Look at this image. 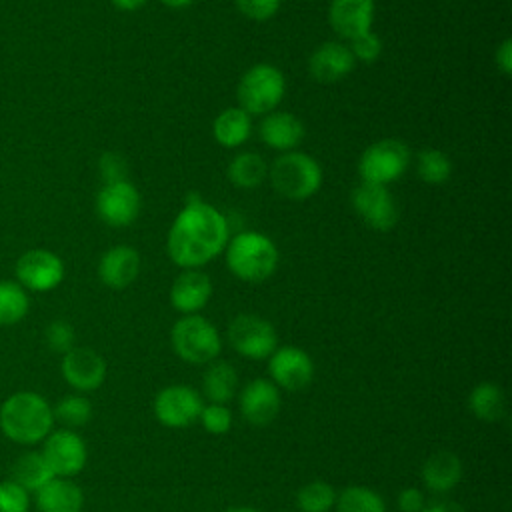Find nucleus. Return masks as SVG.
<instances>
[{
  "label": "nucleus",
  "mask_w": 512,
  "mask_h": 512,
  "mask_svg": "<svg viewBox=\"0 0 512 512\" xmlns=\"http://www.w3.org/2000/svg\"><path fill=\"white\" fill-rule=\"evenodd\" d=\"M228 244V222L220 210L214 206L190 198L186 206L174 218L166 250L170 260L184 268H200L224 252Z\"/></svg>",
  "instance_id": "obj_1"
},
{
  "label": "nucleus",
  "mask_w": 512,
  "mask_h": 512,
  "mask_svg": "<svg viewBox=\"0 0 512 512\" xmlns=\"http://www.w3.org/2000/svg\"><path fill=\"white\" fill-rule=\"evenodd\" d=\"M52 426V406L38 392H16L0 406V430L16 444H38L52 432Z\"/></svg>",
  "instance_id": "obj_2"
},
{
  "label": "nucleus",
  "mask_w": 512,
  "mask_h": 512,
  "mask_svg": "<svg viewBox=\"0 0 512 512\" xmlns=\"http://www.w3.org/2000/svg\"><path fill=\"white\" fill-rule=\"evenodd\" d=\"M228 270L250 284L264 282L278 266L276 244L260 232H240L226 244Z\"/></svg>",
  "instance_id": "obj_3"
},
{
  "label": "nucleus",
  "mask_w": 512,
  "mask_h": 512,
  "mask_svg": "<svg viewBox=\"0 0 512 512\" xmlns=\"http://www.w3.org/2000/svg\"><path fill=\"white\" fill-rule=\"evenodd\" d=\"M268 178L280 196L302 202L320 190L322 168L312 156L290 150L274 160L272 168H268Z\"/></svg>",
  "instance_id": "obj_4"
},
{
  "label": "nucleus",
  "mask_w": 512,
  "mask_h": 512,
  "mask_svg": "<svg viewBox=\"0 0 512 512\" xmlns=\"http://www.w3.org/2000/svg\"><path fill=\"white\" fill-rule=\"evenodd\" d=\"M174 352L190 364H208L220 350L222 340L216 326L198 314H184L170 330Z\"/></svg>",
  "instance_id": "obj_5"
},
{
  "label": "nucleus",
  "mask_w": 512,
  "mask_h": 512,
  "mask_svg": "<svg viewBox=\"0 0 512 512\" xmlns=\"http://www.w3.org/2000/svg\"><path fill=\"white\" fill-rule=\"evenodd\" d=\"M286 92L284 74L272 64H254L238 82L236 98L248 114H270Z\"/></svg>",
  "instance_id": "obj_6"
},
{
  "label": "nucleus",
  "mask_w": 512,
  "mask_h": 512,
  "mask_svg": "<svg viewBox=\"0 0 512 512\" xmlns=\"http://www.w3.org/2000/svg\"><path fill=\"white\" fill-rule=\"evenodd\" d=\"M410 166V148L396 138H384L370 144L360 160L358 174L362 182L370 184H390L398 180Z\"/></svg>",
  "instance_id": "obj_7"
},
{
  "label": "nucleus",
  "mask_w": 512,
  "mask_h": 512,
  "mask_svg": "<svg viewBox=\"0 0 512 512\" xmlns=\"http://www.w3.org/2000/svg\"><path fill=\"white\" fill-rule=\"evenodd\" d=\"M228 340L240 356L250 360L268 358L278 346V336L274 326L256 314L236 316L230 322Z\"/></svg>",
  "instance_id": "obj_8"
},
{
  "label": "nucleus",
  "mask_w": 512,
  "mask_h": 512,
  "mask_svg": "<svg viewBox=\"0 0 512 512\" xmlns=\"http://www.w3.org/2000/svg\"><path fill=\"white\" fill-rule=\"evenodd\" d=\"M40 452L54 476L58 478L76 476L78 472H82L88 458L84 440L70 428L52 430L44 438V448Z\"/></svg>",
  "instance_id": "obj_9"
},
{
  "label": "nucleus",
  "mask_w": 512,
  "mask_h": 512,
  "mask_svg": "<svg viewBox=\"0 0 512 512\" xmlns=\"http://www.w3.org/2000/svg\"><path fill=\"white\" fill-rule=\"evenodd\" d=\"M16 278L22 288L48 292L64 278V262L50 250L32 248L16 260Z\"/></svg>",
  "instance_id": "obj_10"
},
{
  "label": "nucleus",
  "mask_w": 512,
  "mask_h": 512,
  "mask_svg": "<svg viewBox=\"0 0 512 512\" xmlns=\"http://www.w3.org/2000/svg\"><path fill=\"white\" fill-rule=\"evenodd\" d=\"M202 396L188 386H166L154 398V416L168 428H186L202 412Z\"/></svg>",
  "instance_id": "obj_11"
},
{
  "label": "nucleus",
  "mask_w": 512,
  "mask_h": 512,
  "mask_svg": "<svg viewBox=\"0 0 512 512\" xmlns=\"http://www.w3.org/2000/svg\"><path fill=\"white\" fill-rule=\"evenodd\" d=\"M352 206L356 214L378 232L390 230L398 222V208L390 190L382 184L360 182L352 190Z\"/></svg>",
  "instance_id": "obj_12"
},
{
  "label": "nucleus",
  "mask_w": 512,
  "mask_h": 512,
  "mask_svg": "<svg viewBox=\"0 0 512 512\" xmlns=\"http://www.w3.org/2000/svg\"><path fill=\"white\" fill-rule=\"evenodd\" d=\"M96 212L108 226H128L140 212V194L128 180L104 182L96 194Z\"/></svg>",
  "instance_id": "obj_13"
},
{
  "label": "nucleus",
  "mask_w": 512,
  "mask_h": 512,
  "mask_svg": "<svg viewBox=\"0 0 512 512\" xmlns=\"http://www.w3.org/2000/svg\"><path fill=\"white\" fill-rule=\"evenodd\" d=\"M268 358V372L274 384L280 388L298 392L304 390L314 378V362L298 346L276 348Z\"/></svg>",
  "instance_id": "obj_14"
},
{
  "label": "nucleus",
  "mask_w": 512,
  "mask_h": 512,
  "mask_svg": "<svg viewBox=\"0 0 512 512\" xmlns=\"http://www.w3.org/2000/svg\"><path fill=\"white\" fill-rule=\"evenodd\" d=\"M62 376L72 388L90 392L104 384L106 362L96 350L74 346L62 356Z\"/></svg>",
  "instance_id": "obj_15"
},
{
  "label": "nucleus",
  "mask_w": 512,
  "mask_h": 512,
  "mask_svg": "<svg viewBox=\"0 0 512 512\" xmlns=\"http://www.w3.org/2000/svg\"><path fill=\"white\" fill-rule=\"evenodd\" d=\"M240 412L254 426L270 424L280 412V392L270 380L256 378L240 392Z\"/></svg>",
  "instance_id": "obj_16"
},
{
  "label": "nucleus",
  "mask_w": 512,
  "mask_h": 512,
  "mask_svg": "<svg viewBox=\"0 0 512 512\" xmlns=\"http://www.w3.org/2000/svg\"><path fill=\"white\" fill-rule=\"evenodd\" d=\"M354 64H356V60H354L350 48L336 40L320 44L308 60L312 78L322 84H332V82L346 78L352 72Z\"/></svg>",
  "instance_id": "obj_17"
},
{
  "label": "nucleus",
  "mask_w": 512,
  "mask_h": 512,
  "mask_svg": "<svg viewBox=\"0 0 512 512\" xmlns=\"http://www.w3.org/2000/svg\"><path fill=\"white\" fill-rule=\"evenodd\" d=\"M374 10V0H332L328 20L336 34L352 40L354 36L372 30Z\"/></svg>",
  "instance_id": "obj_18"
},
{
  "label": "nucleus",
  "mask_w": 512,
  "mask_h": 512,
  "mask_svg": "<svg viewBox=\"0 0 512 512\" xmlns=\"http://www.w3.org/2000/svg\"><path fill=\"white\" fill-rule=\"evenodd\" d=\"M212 296V282L208 274L192 268L174 278L170 286V304L182 314H196Z\"/></svg>",
  "instance_id": "obj_19"
},
{
  "label": "nucleus",
  "mask_w": 512,
  "mask_h": 512,
  "mask_svg": "<svg viewBox=\"0 0 512 512\" xmlns=\"http://www.w3.org/2000/svg\"><path fill=\"white\" fill-rule=\"evenodd\" d=\"M140 272V254L126 244L112 246L104 252L98 264L100 280L114 290H122L130 286Z\"/></svg>",
  "instance_id": "obj_20"
},
{
  "label": "nucleus",
  "mask_w": 512,
  "mask_h": 512,
  "mask_svg": "<svg viewBox=\"0 0 512 512\" xmlns=\"http://www.w3.org/2000/svg\"><path fill=\"white\" fill-rule=\"evenodd\" d=\"M260 138L268 148L290 152L304 138V126L290 112H270L260 122Z\"/></svg>",
  "instance_id": "obj_21"
},
{
  "label": "nucleus",
  "mask_w": 512,
  "mask_h": 512,
  "mask_svg": "<svg viewBox=\"0 0 512 512\" xmlns=\"http://www.w3.org/2000/svg\"><path fill=\"white\" fill-rule=\"evenodd\" d=\"M34 496L40 512H80L84 506L82 488L68 478L54 476Z\"/></svg>",
  "instance_id": "obj_22"
},
{
  "label": "nucleus",
  "mask_w": 512,
  "mask_h": 512,
  "mask_svg": "<svg viewBox=\"0 0 512 512\" xmlns=\"http://www.w3.org/2000/svg\"><path fill=\"white\" fill-rule=\"evenodd\" d=\"M462 472L460 458L448 450H440L426 458L422 466V480L428 490L442 494L462 480Z\"/></svg>",
  "instance_id": "obj_23"
},
{
  "label": "nucleus",
  "mask_w": 512,
  "mask_h": 512,
  "mask_svg": "<svg viewBox=\"0 0 512 512\" xmlns=\"http://www.w3.org/2000/svg\"><path fill=\"white\" fill-rule=\"evenodd\" d=\"M250 132H252L250 114L240 106L222 110L212 124V134L216 142L224 148H238L248 140Z\"/></svg>",
  "instance_id": "obj_24"
},
{
  "label": "nucleus",
  "mask_w": 512,
  "mask_h": 512,
  "mask_svg": "<svg viewBox=\"0 0 512 512\" xmlns=\"http://www.w3.org/2000/svg\"><path fill=\"white\" fill-rule=\"evenodd\" d=\"M204 396L214 404L230 402L238 392V372L230 362H214L202 378Z\"/></svg>",
  "instance_id": "obj_25"
},
{
  "label": "nucleus",
  "mask_w": 512,
  "mask_h": 512,
  "mask_svg": "<svg viewBox=\"0 0 512 512\" xmlns=\"http://www.w3.org/2000/svg\"><path fill=\"white\" fill-rule=\"evenodd\" d=\"M468 406L478 420L498 422L506 412V396L494 382H482L472 388Z\"/></svg>",
  "instance_id": "obj_26"
},
{
  "label": "nucleus",
  "mask_w": 512,
  "mask_h": 512,
  "mask_svg": "<svg viewBox=\"0 0 512 512\" xmlns=\"http://www.w3.org/2000/svg\"><path fill=\"white\" fill-rule=\"evenodd\" d=\"M228 178L238 188H258L268 178V164L256 152H240L228 164Z\"/></svg>",
  "instance_id": "obj_27"
},
{
  "label": "nucleus",
  "mask_w": 512,
  "mask_h": 512,
  "mask_svg": "<svg viewBox=\"0 0 512 512\" xmlns=\"http://www.w3.org/2000/svg\"><path fill=\"white\" fill-rule=\"evenodd\" d=\"M54 478V472L50 470L48 462L44 460L42 452H26L22 454L14 468H12V480H16L22 488L28 492L40 490L44 484H48Z\"/></svg>",
  "instance_id": "obj_28"
},
{
  "label": "nucleus",
  "mask_w": 512,
  "mask_h": 512,
  "mask_svg": "<svg viewBox=\"0 0 512 512\" xmlns=\"http://www.w3.org/2000/svg\"><path fill=\"white\" fill-rule=\"evenodd\" d=\"M28 294L18 282L0 280V326H12L28 314Z\"/></svg>",
  "instance_id": "obj_29"
},
{
  "label": "nucleus",
  "mask_w": 512,
  "mask_h": 512,
  "mask_svg": "<svg viewBox=\"0 0 512 512\" xmlns=\"http://www.w3.org/2000/svg\"><path fill=\"white\" fill-rule=\"evenodd\" d=\"M336 490L324 480H312L304 484L296 494V506L300 512H330L336 506Z\"/></svg>",
  "instance_id": "obj_30"
},
{
  "label": "nucleus",
  "mask_w": 512,
  "mask_h": 512,
  "mask_svg": "<svg viewBox=\"0 0 512 512\" xmlns=\"http://www.w3.org/2000/svg\"><path fill=\"white\" fill-rule=\"evenodd\" d=\"M338 512H386L382 496L366 486H348L336 498Z\"/></svg>",
  "instance_id": "obj_31"
},
{
  "label": "nucleus",
  "mask_w": 512,
  "mask_h": 512,
  "mask_svg": "<svg viewBox=\"0 0 512 512\" xmlns=\"http://www.w3.org/2000/svg\"><path fill=\"white\" fill-rule=\"evenodd\" d=\"M416 170H418V176L422 178V182L432 184V186H440V184H444L450 178L452 162H450V158L442 150H438V148H424L418 154Z\"/></svg>",
  "instance_id": "obj_32"
},
{
  "label": "nucleus",
  "mask_w": 512,
  "mask_h": 512,
  "mask_svg": "<svg viewBox=\"0 0 512 512\" xmlns=\"http://www.w3.org/2000/svg\"><path fill=\"white\" fill-rule=\"evenodd\" d=\"M52 414L54 420L66 424L68 428H78L92 418V404L80 394H68L58 400V404L52 408Z\"/></svg>",
  "instance_id": "obj_33"
},
{
  "label": "nucleus",
  "mask_w": 512,
  "mask_h": 512,
  "mask_svg": "<svg viewBox=\"0 0 512 512\" xmlns=\"http://www.w3.org/2000/svg\"><path fill=\"white\" fill-rule=\"evenodd\" d=\"M30 492L16 480L0 482V512H28Z\"/></svg>",
  "instance_id": "obj_34"
},
{
  "label": "nucleus",
  "mask_w": 512,
  "mask_h": 512,
  "mask_svg": "<svg viewBox=\"0 0 512 512\" xmlns=\"http://www.w3.org/2000/svg\"><path fill=\"white\" fill-rule=\"evenodd\" d=\"M198 420L202 422L204 430H208L210 434H216V436L226 434L232 428V412L226 408V404L210 402L208 406H202Z\"/></svg>",
  "instance_id": "obj_35"
},
{
  "label": "nucleus",
  "mask_w": 512,
  "mask_h": 512,
  "mask_svg": "<svg viewBox=\"0 0 512 512\" xmlns=\"http://www.w3.org/2000/svg\"><path fill=\"white\" fill-rule=\"evenodd\" d=\"M350 52L354 56V60H360V62H374L378 60V56L382 54V40L376 32L368 30V32H362L358 36H354L350 40Z\"/></svg>",
  "instance_id": "obj_36"
},
{
  "label": "nucleus",
  "mask_w": 512,
  "mask_h": 512,
  "mask_svg": "<svg viewBox=\"0 0 512 512\" xmlns=\"http://www.w3.org/2000/svg\"><path fill=\"white\" fill-rule=\"evenodd\" d=\"M44 336H46V344L52 352H58L64 356L68 350L74 348V338H76L74 328L66 320L50 322Z\"/></svg>",
  "instance_id": "obj_37"
},
{
  "label": "nucleus",
  "mask_w": 512,
  "mask_h": 512,
  "mask_svg": "<svg viewBox=\"0 0 512 512\" xmlns=\"http://www.w3.org/2000/svg\"><path fill=\"white\" fill-rule=\"evenodd\" d=\"M234 4L246 18L258 22L272 18L280 8V0H234Z\"/></svg>",
  "instance_id": "obj_38"
},
{
  "label": "nucleus",
  "mask_w": 512,
  "mask_h": 512,
  "mask_svg": "<svg viewBox=\"0 0 512 512\" xmlns=\"http://www.w3.org/2000/svg\"><path fill=\"white\" fill-rule=\"evenodd\" d=\"M100 172L104 182H116V180H126V162L122 156L116 152H106L100 158Z\"/></svg>",
  "instance_id": "obj_39"
},
{
  "label": "nucleus",
  "mask_w": 512,
  "mask_h": 512,
  "mask_svg": "<svg viewBox=\"0 0 512 512\" xmlns=\"http://www.w3.org/2000/svg\"><path fill=\"white\" fill-rule=\"evenodd\" d=\"M398 508L400 512H422L426 508L424 494L418 488H404L398 494Z\"/></svg>",
  "instance_id": "obj_40"
},
{
  "label": "nucleus",
  "mask_w": 512,
  "mask_h": 512,
  "mask_svg": "<svg viewBox=\"0 0 512 512\" xmlns=\"http://www.w3.org/2000/svg\"><path fill=\"white\" fill-rule=\"evenodd\" d=\"M496 66L504 76H510V72H512V42L508 38L496 50Z\"/></svg>",
  "instance_id": "obj_41"
},
{
  "label": "nucleus",
  "mask_w": 512,
  "mask_h": 512,
  "mask_svg": "<svg viewBox=\"0 0 512 512\" xmlns=\"http://www.w3.org/2000/svg\"><path fill=\"white\" fill-rule=\"evenodd\" d=\"M422 512H464V508L456 502H448V500H440V502H434L430 506H426Z\"/></svg>",
  "instance_id": "obj_42"
},
{
  "label": "nucleus",
  "mask_w": 512,
  "mask_h": 512,
  "mask_svg": "<svg viewBox=\"0 0 512 512\" xmlns=\"http://www.w3.org/2000/svg\"><path fill=\"white\" fill-rule=\"evenodd\" d=\"M118 10H124V12H134L138 10L140 6H144L148 0H110Z\"/></svg>",
  "instance_id": "obj_43"
},
{
  "label": "nucleus",
  "mask_w": 512,
  "mask_h": 512,
  "mask_svg": "<svg viewBox=\"0 0 512 512\" xmlns=\"http://www.w3.org/2000/svg\"><path fill=\"white\" fill-rule=\"evenodd\" d=\"M164 6H168V8H174V10H182V8H186V6H190L194 0H160Z\"/></svg>",
  "instance_id": "obj_44"
},
{
  "label": "nucleus",
  "mask_w": 512,
  "mask_h": 512,
  "mask_svg": "<svg viewBox=\"0 0 512 512\" xmlns=\"http://www.w3.org/2000/svg\"><path fill=\"white\" fill-rule=\"evenodd\" d=\"M226 512H260V510H256V508H252V506H236V508H230V510H226Z\"/></svg>",
  "instance_id": "obj_45"
}]
</instances>
